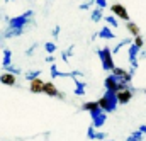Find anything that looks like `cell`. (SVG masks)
<instances>
[{"mask_svg": "<svg viewBox=\"0 0 146 141\" xmlns=\"http://www.w3.org/2000/svg\"><path fill=\"white\" fill-rule=\"evenodd\" d=\"M97 55H99V58H100V65H102V68L106 71H112L115 68V65H114V55H112V49L110 48H102V49H99L97 51Z\"/></svg>", "mask_w": 146, "mask_h": 141, "instance_id": "obj_3", "label": "cell"}, {"mask_svg": "<svg viewBox=\"0 0 146 141\" xmlns=\"http://www.w3.org/2000/svg\"><path fill=\"white\" fill-rule=\"evenodd\" d=\"M145 94H146V88H145Z\"/></svg>", "mask_w": 146, "mask_h": 141, "instance_id": "obj_38", "label": "cell"}, {"mask_svg": "<svg viewBox=\"0 0 146 141\" xmlns=\"http://www.w3.org/2000/svg\"><path fill=\"white\" fill-rule=\"evenodd\" d=\"M95 140H99V141H106L107 140V133H102L100 129L97 131V136H95Z\"/></svg>", "mask_w": 146, "mask_h": 141, "instance_id": "obj_31", "label": "cell"}, {"mask_svg": "<svg viewBox=\"0 0 146 141\" xmlns=\"http://www.w3.org/2000/svg\"><path fill=\"white\" fill-rule=\"evenodd\" d=\"M0 82H2L3 85H9V87H14V85L17 83V76H15L14 73H9V71H3V73H0Z\"/></svg>", "mask_w": 146, "mask_h": 141, "instance_id": "obj_12", "label": "cell"}, {"mask_svg": "<svg viewBox=\"0 0 146 141\" xmlns=\"http://www.w3.org/2000/svg\"><path fill=\"white\" fill-rule=\"evenodd\" d=\"M110 12H112V15H115L117 19L129 22V12H127V9H126L122 3H112V5H110Z\"/></svg>", "mask_w": 146, "mask_h": 141, "instance_id": "obj_5", "label": "cell"}, {"mask_svg": "<svg viewBox=\"0 0 146 141\" xmlns=\"http://www.w3.org/2000/svg\"><path fill=\"white\" fill-rule=\"evenodd\" d=\"M46 61L51 63V65H54V56H53V55H48V56H46Z\"/></svg>", "mask_w": 146, "mask_h": 141, "instance_id": "obj_34", "label": "cell"}, {"mask_svg": "<svg viewBox=\"0 0 146 141\" xmlns=\"http://www.w3.org/2000/svg\"><path fill=\"white\" fill-rule=\"evenodd\" d=\"M104 21L107 22V26H109V27H114V29L119 26V19H117L115 15H112V14H110V15H106V17H104Z\"/></svg>", "mask_w": 146, "mask_h": 141, "instance_id": "obj_22", "label": "cell"}, {"mask_svg": "<svg viewBox=\"0 0 146 141\" xmlns=\"http://www.w3.org/2000/svg\"><path fill=\"white\" fill-rule=\"evenodd\" d=\"M12 65V51L9 49V48H5L3 49V58H2V67H3V70L5 68H9Z\"/></svg>", "mask_w": 146, "mask_h": 141, "instance_id": "obj_17", "label": "cell"}, {"mask_svg": "<svg viewBox=\"0 0 146 141\" xmlns=\"http://www.w3.org/2000/svg\"><path fill=\"white\" fill-rule=\"evenodd\" d=\"M70 56H73V46H70V48H68L66 51H63V53H61V60H63L65 63H68Z\"/></svg>", "mask_w": 146, "mask_h": 141, "instance_id": "obj_26", "label": "cell"}, {"mask_svg": "<svg viewBox=\"0 0 146 141\" xmlns=\"http://www.w3.org/2000/svg\"><path fill=\"white\" fill-rule=\"evenodd\" d=\"M138 131H141V133H143V134H146V124H141V126H139V129H138Z\"/></svg>", "mask_w": 146, "mask_h": 141, "instance_id": "obj_36", "label": "cell"}, {"mask_svg": "<svg viewBox=\"0 0 146 141\" xmlns=\"http://www.w3.org/2000/svg\"><path fill=\"white\" fill-rule=\"evenodd\" d=\"M73 83H75L73 94H75L76 97H83L85 92H87V82H85V80H80V78H73Z\"/></svg>", "mask_w": 146, "mask_h": 141, "instance_id": "obj_10", "label": "cell"}, {"mask_svg": "<svg viewBox=\"0 0 146 141\" xmlns=\"http://www.w3.org/2000/svg\"><path fill=\"white\" fill-rule=\"evenodd\" d=\"M44 49H46L48 55H54V53L58 51V46H56L54 43H46V44H44Z\"/></svg>", "mask_w": 146, "mask_h": 141, "instance_id": "obj_25", "label": "cell"}, {"mask_svg": "<svg viewBox=\"0 0 146 141\" xmlns=\"http://www.w3.org/2000/svg\"><path fill=\"white\" fill-rule=\"evenodd\" d=\"M114 76H117L121 82H124L126 85H129L131 83V80H133V75H131V71L126 70V68H122V67H115L114 70L110 71Z\"/></svg>", "mask_w": 146, "mask_h": 141, "instance_id": "obj_7", "label": "cell"}, {"mask_svg": "<svg viewBox=\"0 0 146 141\" xmlns=\"http://www.w3.org/2000/svg\"><path fill=\"white\" fill-rule=\"evenodd\" d=\"M104 87H106L107 92H114V94H117L119 90H122V88H126V87H129V85H126L124 82H121L117 76H114V75L110 73L109 76L106 78V82H104Z\"/></svg>", "mask_w": 146, "mask_h": 141, "instance_id": "obj_4", "label": "cell"}, {"mask_svg": "<svg viewBox=\"0 0 146 141\" xmlns=\"http://www.w3.org/2000/svg\"><path fill=\"white\" fill-rule=\"evenodd\" d=\"M95 5H97L99 9H102V10H104V9L107 7V0H95Z\"/></svg>", "mask_w": 146, "mask_h": 141, "instance_id": "obj_32", "label": "cell"}, {"mask_svg": "<svg viewBox=\"0 0 146 141\" xmlns=\"http://www.w3.org/2000/svg\"><path fill=\"white\" fill-rule=\"evenodd\" d=\"M106 15H104V10L102 9H99V7H95L94 10H92V15H90V19H92V22H100L102 19H104Z\"/></svg>", "mask_w": 146, "mask_h": 141, "instance_id": "obj_20", "label": "cell"}, {"mask_svg": "<svg viewBox=\"0 0 146 141\" xmlns=\"http://www.w3.org/2000/svg\"><path fill=\"white\" fill-rule=\"evenodd\" d=\"M143 140H145V136H143L141 131H133V133L126 138V141H143Z\"/></svg>", "mask_w": 146, "mask_h": 141, "instance_id": "obj_24", "label": "cell"}, {"mask_svg": "<svg viewBox=\"0 0 146 141\" xmlns=\"http://www.w3.org/2000/svg\"><path fill=\"white\" fill-rule=\"evenodd\" d=\"M65 76L72 78V71H61L58 70V65H51V78H65Z\"/></svg>", "mask_w": 146, "mask_h": 141, "instance_id": "obj_14", "label": "cell"}, {"mask_svg": "<svg viewBox=\"0 0 146 141\" xmlns=\"http://www.w3.org/2000/svg\"><path fill=\"white\" fill-rule=\"evenodd\" d=\"M115 95H117V102H119V104H127V102L133 99L134 92H133V88H131V87H126V88L119 90Z\"/></svg>", "mask_w": 146, "mask_h": 141, "instance_id": "obj_9", "label": "cell"}, {"mask_svg": "<svg viewBox=\"0 0 146 141\" xmlns=\"http://www.w3.org/2000/svg\"><path fill=\"white\" fill-rule=\"evenodd\" d=\"M34 49H36V44H33V46H31V48H29V49L26 51V55H27V56H31V55L34 53Z\"/></svg>", "mask_w": 146, "mask_h": 141, "instance_id": "obj_33", "label": "cell"}, {"mask_svg": "<svg viewBox=\"0 0 146 141\" xmlns=\"http://www.w3.org/2000/svg\"><path fill=\"white\" fill-rule=\"evenodd\" d=\"M97 104L99 107L104 110V112H112V110H115V107H117V95L114 94V92H107L106 90V94L97 100Z\"/></svg>", "mask_w": 146, "mask_h": 141, "instance_id": "obj_1", "label": "cell"}, {"mask_svg": "<svg viewBox=\"0 0 146 141\" xmlns=\"http://www.w3.org/2000/svg\"><path fill=\"white\" fill-rule=\"evenodd\" d=\"M95 136H97V129H95L94 126H88V129H87V138H88V140H95Z\"/></svg>", "mask_w": 146, "mask_h": 141, "instance_id": "obj_27", "label": "cell"}, {"mask_svg": "<svg viewBox=\"0 0 146 141\" xmlns=\"http://www.w3.org/2000/svg\"><path fill=\"white\" fill-rule=\"evenodd\" d=\"M133 43H134V44H136V46H138L139 49H141V48L145 46V39H143V36H136V37L133 39Z\"/></svg>", "mask_w": 146, "mask_h": 141, "instance_id": "obj_29", "label": "cell"}, {"mask_svg": "<svg viewBox=\"0 0 146 141\" xmlns=\"http://www.w3.org/2000/svg\"><path fill=\"white\" fill-rule=\"evenodd\" d=\"M26 33V29H7L5 34H3V39H10V37H19Z\"/></svg>", "mask_w": 146, "mask_h": 141, "instance_id": "obj_19", "label": "cell"}, {"mask_svg": "<svg viewBox=\"0 0 146 141\" xmlns=\"http://www.w3.org/2000/svg\"><path fill=\"white\" fill-rule=\"evenodd\" d=\"M3 71H9V73H14V75H15V76H17V75H21V73H22V70H21V68H17V67H14V65H10V67H9V68H5V70Z\"/></svg>", "mask_w": 146, "mask_h": 141, "instance_id": "obj_28", "label": "cell"}, {"mask_svg": "<svg viewBox=\"0 0 146 141\" xmlns=\"http://www.w3.org/2000/svg\"><path fill=\"white\" fill-rule=\"evenodd\" d=\"M90 116H92V126H94L95 129H100V128L106 124V119H107V112H104L102 109H99V110L92 112Z\"/></svg>", "mask_w": 146, "mask_h": 141, "instance_id": "obj_6", "label": "cell"}, {"mask_svg": "<svg viewBox=\"0 0 146 141\" xmlns=\"http://www.w3.org/2000/svg\"><path fill=\"white\" fill-rule=\"evenodd\" d=\"M44 94L49 95V97H58V99H65V94L58 90V87L53 83V82H46L44 85Z\"/></svg>", "mask_w": 146, "mask_h": 141, "instance_id": "obj_8", "label": "cell"}, {"mask_svg": "<svg viewBox=\"0 0 146 141\" xmlns=\"http://www.w3.org/2000/svg\"><path fill=\"white\" fill-rule=\"evenodd\" d=\"M44 85H46V82L42 78H36V80L29 82V90L33 94H44Z\"/></svg>", "mask_w": 146, "mask_h": 141, "instance_id": "obj_11", "label": "cell"}, {"mask_svg": "<svg viewBox=\"0 0 146 141\" xmlns=\"http://www.w3.org/2000/svg\"><path fill=\"white\" fill-rule=\"evenodd\" d=\"M139 51H141V49H139V48H138V46L133 43V44L127 48V61H129V63H131V61H136V60H138V55H139Z\"/></svg>", "mask_w": 146, "mask_h": 141, "instance_id": "obj_13", "label": "cell"}, {"mask_svg": "<svg viewBox=\"0 0 146 141\" xmlns=\"http://www.w3.org/2000/svg\"><path fill=\"white\" fill-rule=\"evenodd\" d=\"M97 36H99V37H102V39H115V37H117V36L110 31V27L107 26V24H106V26H102V29L97 33Z\"/></svg>", "mask_w": 146, "mask_h": 141, "instance_id": "obj_15", "label": "cell"}, {"mask_svg": "<svg viewBox=\"0 0 146 141\" xmlns=\"http://www.w3.org/2000/svg\"><path fill=\"white\" fill-rule=\"evenodd\" d=\"M41 73H42V70H31V71H27L26 75H24V78L27 80V82H33V80H36V78H39L41 76Z\"/></svg>", "mask_w": 146, "mask_h": 141, "instance_id": "obj_23", "label": "cell"}, {"mask_svg": "<svg viewBox=\"0 0 146 141\" xmlns=\"http://www.w3.org/2000/svg\"><path fill=\"white\" fill-rule=\"evenodd\" d=\"M95 3V0H88V2H83V3H80V10H88L92 5Z\"/></svg>", "mask_w": 146, "mask_h": 141, "instance_id": "obj_30", "label": "cell"}, {"mask_svg": "<svg viewBox=\"0 0 146 141\" xmlns=\"http://www.w3.org/2000/svg\"><path fill=\"white\" fill-rule=\"evenodd\" d=\"M100 107H99V104H97V100L95 102H83L82 104V110H87V112H95V110H99Z\"/></svg>", "mask_w": 146, "mask_h": 141, "instance_id": "obj_21", "label": "cell"}, {"mask_svg": "<svg viewBox=\"0 0 146 141\" xmlns=\"http://www.w3.org/2000/svg\"><path fill=\"white\" fill-rule=\"evenodd\" d=\"M126 29H127L129 34H133L134 37H136V36H141V29H139V26H138L136 22H133V21H129V22L126 24Z\"/></svg>", "mask_w": 146, "mask_h": 141, "instance_id": "obj_18", "label": "cell"}, {"mask_svg": "<svg viewBox=\"0 0 146 141\" xmlns=\"http://www.w3.org/2000/svg\"><path fill=\"white\" fill-rule=\"evenodd\" d=\"M58 34H60V26H56V27L53 29V33H51V36H53V37H56Z\"/></svg>", "mask_w": 146, "mask_h": 141, "instance_id": "obj_35", "label": "cell"}, {"mask_svg": "<svg viewBox=\"0 0 146 141\" xmlns=\"http://www.w3.org/2000/svg\"><path fill=\"white\" fill-rule=\"evenodd\" d=\"M131 44H133V39H131V37H126V39L119 41V43H117V44L114 46V49H112V55H117V53H119V51H121V49H122L124 46H127V48H129Z\"/></svg>", "mask_w": 146, "mask_h": 141, "instance_id": "obj_16", "label": "cell"}, {"mask_svg": "<svg viewBox=\"0 0 146 141\" xmlns=\"http://www.w3.org/2000/svg\"><path fill=\"white\" fill-rule=\"evenodd\" d=\"M31 17H33V10H27L22 15L12 17V19H9L7 29H26L29 26V22H31Z\"/></svg>", "mask_w": 146, "mask_h": 141, "instance_id": "obj_2", "label": "cell"}, {"mask_svg": "<svg viewBox=\"0 0 146 141\" xmlns=\"http://www.w3.org/2000/svg\"><path fill=\"white\" fill-rule=\"evenodd\" d=\"M106 141H112V140H106Z\"/></svg>", "mask_w": 146, "mask_h": 141, "instance_id": "obj_37", "label": "cell"}]
</instances>
